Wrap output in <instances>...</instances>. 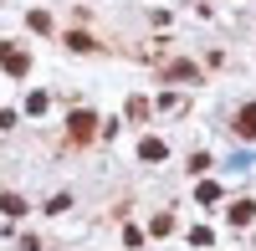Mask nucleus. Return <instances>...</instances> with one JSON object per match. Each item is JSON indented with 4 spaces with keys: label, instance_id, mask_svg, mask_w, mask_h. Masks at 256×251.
Instances as JSON below:
<instances>
[{
    "label": "nucleus",
    "instance_id": "nucleus-1",
    "mask_svg": "<svg viewBox=\"0 0 256 251\" xmlns=\"http://www.w3.org/2000/svg\"><path fill=\"white\" fill-rule=\"evenodd\" d=\"M241 134H256V108H246V113H241Z\"/></svg>",
    "mask_w": 256,
    "mask_h": 251
}]
</instances>
